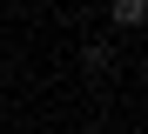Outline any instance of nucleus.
<instances>
[{"mask_svg": "<svg viewBox=\"0 0 148 134\" xmlns=\"http://www.w3.org/2000/svg\"><path fill=\"white\" fill-rule=\"evenodd\" d=\"M108 20L114 27H148V0H108Z\"/></svg>", "mask_w": 148, "mask_h": 134, "instance_id": "nucleus-1", "label": "nucleus"}, {"mask_svg": "<svg viewBox=\"0 0 148 134\" xmlns=\"http://www.w3.org/2000/svg\"><path fill=\"white\" fill-rule=\"evenodd\" d=\"M81 67H88V74H108V67H114V47H108V40H88V47H81Z\"/></svg>", "mask_w": 148, "mask_h": 134, "instance_id": "nucleus-2", "label": "nucleus"}]
</instances>
